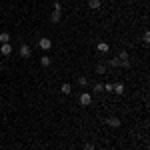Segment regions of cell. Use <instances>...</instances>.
<instances>
[{
	"label": "cell",
	"instance_id": "obj_1",
	"mask_svg": "<svg viewBox=\"0 0 150 150\" xmlns=\"http://www.w3.org/2000/svg\"><path fill=\"white\" fill-rule=\"evenodd\" d=\"M78 102H80V106H90V104H92V94L90 92H82L80 98H78Z\"/></svg>",
	"mask_w": 150,
	"mask_h": 150
},
{
	"label": "cell",
	"instance_id": "obj_18",
	"mask_svg": "<svg viewBox=\"0 0 150 150\" xmlns=\"http://www.w3.org/2000/svg\"><path fill=\"white\" fill-rule=\"evenodd\" d=\"M78 84H80V86H86V84H88V78H86V76H80V78H78Z\"/></svg>",
	"mask_w": 150,
	"mask_h": 150
},
{
	"label": "cell",
	"instance_id": "obj_8",
	"mask_svg": "<svg viewBox=\"0 0 150 150\" xmlns=\"http://www.w3.org/2000/svg\"><path fill=\"white\" fill-rule=\"evenodd\" d=\"M96 50H98V52H108L110 46H108L106 42H98V44H96Z\"/></svg>",
	"mask_w": 150,
	"mask_h": 150
},
{
	"label": "cell",
	"instance_id": "obj_12",
	"mask_svg": "<svg viewBox=\"0 0 150 150\" xmlns=\"http://www.w3.org/2000/svg\"><path fill=\"white\" fill-rule=\"evenodd\" d=\"M118 60H120V62H124V60H130V56H128V52L126 50H120V52H118Z\"/></svg>",
	"mask_w": 150,
	"mask_h": 150
},
{
	"label": "cell",
	"instance_id": "obj_3",
	"mask_svg": "<svg viewBox=\"0 0 150 150\" xmlns=\"http://www.w3.org/2000/svg\"><path fill=\"white\" fill-rule=\"evenodd\" d=\"M104 124H108L110 128H118L122 122H120V118H118V116H110V118H106V122H104Z\"/></svg>",
	"mask_w": 150,
	"mask_h": 150
},
{
	"label": "cell",
	"instance_id": "obj_6",
	"mask_svg": "<svg viewBox=\"0 0 150 150\" xmlns=\"http://www.w3.org/2000/svg\"><path fill=\"white\" fill-rule=\"evenodd\" d=\"M60 92L64 94V96H68V94L72 92V84H70V82H64V84L60 86Z\"/></svg>",
	"mask_w": 150,
	"mask_h": 150
},
{
	"label": "cell",
	"instance_id": "obj_20",
	"mask_svg": "<svg viewBox=\"0 0 150 150\" xmlns=\"http://www.w3.org/2000/svg\"><path fill=\"white\" fill-rule=\"evenodd\" d=\"M142 40H144V44H148V42H150V34H148V32H144V36H142Z\"/></svg>",
	"mask_w": 150,
	"mask_h": 150
},
{
	"label": "cell",
	"instance_id": "obj_14",
	"mask_svg": "<svg viewBox=\"0 0 150 150\" xmlns=\"http://www.w3.org/2000/svg\"><path fill=\"white\" fill-rule=\"evenodd\" d=\"M92 90H94V92H98V94H100V92H104V84H100V82H96V84L92 86Z\"/></svg>",
	"mask_w": 150,
	"mask_h": 150
},
{
	"label": "cell",
	"instance_id": "obj_15",
	"mask_svg": "<svg viewBox=\"0 0 150 150\" xmlns=\"http://www.w3.org/2000/svg\"><path fill=\"white\" fill-rule=\"evenodd\" d=\"M108 64H110L112 68H118V66H120V60H118V58H112V60H108Z\"/></svg>",
	"mask_w": 150,
	"mask_h": 150
},
{
	"label": "cell",
	"instance_id": "obj_7",
	"mask_svg": "<svg viewBox=\"0 0 150 150\" xmlns=\"http://www.w3.org/2000/svg\"><path fill=\"white\" fill-rule=\"evenodd\" d=\"M60 18H62V10H54L52 12V16H50V20L56 24V22H60Z\"/></svg>",
	"mask_w": 150,
	"mask_h": 150
},
{
	"label": "cell",
	"instance_id": "obj_11",
	"mask_svg": "<svg viewBox=\"0 0 150 150\" xmlns=\"http://www.w3.org/2000/svg\"><path fill=\"white\" fill-rule=\"evenodd\" d=\"M40 64H42L44 68H48V66L52 64V58H50V56H42V58H40Z\"/></svg>",
	"mask_w": 150,
	"mask_h": 150
},
{
	"label": "cell",
	"instance_id": "obj_5",
	"mask_svg": "<svg viewBox=\"0 0 150 150\" xmlns=\"http://www.w3.org/2000/svg\"><path fill=\"white\" fill-rule=\"evenodd\" d=\"M0 52H2V56H10L12 54V44H0Z\"/></svg>",
	"mask_w": 150,
	"mask_h": 150
},
{
	"label": "cell",
	"instance_id": "obj_2",
	"mask_svg": "<svg viewBox=\"0 0 150 150\" xmlns=\"http://www.w3.org/2000/svg\"><path fill=\"white\" fill-rule=\"evenodd\" d=\"M38 46L42 48V50H50V48H52V40L46 38V36H42V38L38 40Z\"/></svg>",
	"mask_w": 150,
	"mask_h": 150
},
{
	"label": "cell",
	"instance_id": "obj_10",
	"mask_svg": "<svg viewBox=\"0 0 150 150\" xmlns=\"http://www.w3.org/2000/svg\"><path fill=\"white\" fill-rule=\"evenodd\" d=\"M100 4H102L100 0H88V8H92V10H98Z\"/></svg>",
	"mask_w": 150,
	"mask_h": 150
},
{
	"label": "cell",
	"instance_id": "obj_19",
	"mask_svg": "<svg viewBox=\"0 0 150 150\" xmlns=\"http://www.w3.org/2000/svg\"><path fill=\"white\" fill-rule=\"evenodd\" d=\"M84 150H96V148H94L92 142H86V144H84Z\"/></svg>",
	"mask_w": 150,
	"mask_h": 150
},
{
	"label": "cell",
	"instance_id": "obj_17",
	"mask_svg": "<svg viewBox=\"0 0 150 150\" xmlns=\"http://www.w3.org/2000/svg\"><path fill=\"white\" fill-rule=\"evenodd\" d=\"M104 90H106V92H112V90H114V84H112V82H106V84H104Z\"/></svg>",
	"mask_w": 150,
	"mask_h": 150
},
{
	"label": "cell",
	"instance_id": "obj_9",
	"mask_svg": "<svg viewBox=\"0 0 150 150\" xmlns=\"http://www.w3.org/2000/svg\"><path fill=\"white\" fill-rule=\"evenodd\" d=\"M10 42V34L8 32H0V44H8Z\"/></svg>",
	"mask_w": 150,
	"mask_h": 150
},
{
	"label": "cell",
	"instance_id": "obj_16",
	"mask_svg": "<svg viewBox=\"0 0 150 150\" xmlns=\"http://www.w3.org/2000/svg\"><path fill=\"white\" fill-rule=\"evenodd\" d=\"M96 74H106V66L104 64H98L96 66Z\"/></svg>",
	"mask_w": 150,
	"mask_h": 150
},
{
	"label": "cell",
	"instance_id": "obj_13",
	"mask_svg": "<svg viewBox=\"0 0 150 150\" xmlns=\"http://www.w3.org/2000/svg\"><path fill=\"white\" fill-rule=\"evenodd\" d=\"M114 94H122L124 92V84L122 82H118V84H114V90H112Z\"/></svg>",
	"mask_w": 150,
	"mask_h": 150
},
{
	"label": "cell",
	"instance_id": "obj_21",
	"mask_svg": "<svg viewBox=\"0 0 150 150\" xmlns=\"http://www.w3.org/2000/svg\"><path fill=\"white\" fill-rule=\"evenodd\" d=\"M54 10H62V4H60L58 0H56V2H54Z\"/></svg>",
	"mask_w": 150,
	"mask_h": 150
},
{
	"label": "cell",
	"instance_id": "obj_4",
	"mask_svg": "<svg viewBox=\"0 0 150 150\" xmlns=\"http://www.w3.org/2000/svg\"><path fill=\"white\" fill-rule=\"evenodd\" d=\"M20 56L22 58H30L32 56V48L28 46V44H22V46H20Z\"/></svg>",
	"mask_w": 150,
	"mask_h": 150
}]
</instances>
